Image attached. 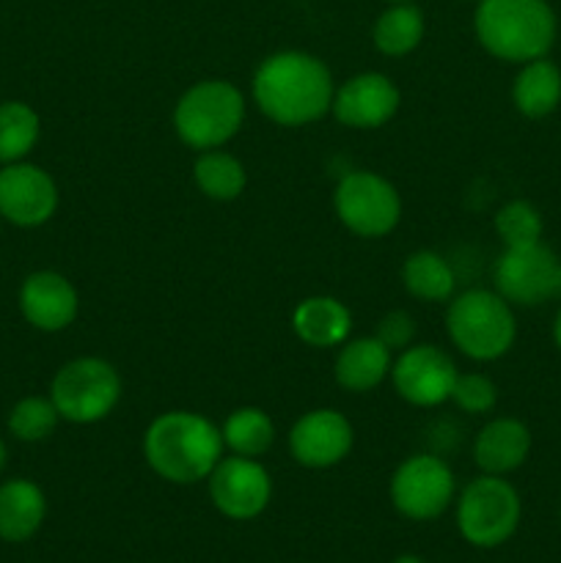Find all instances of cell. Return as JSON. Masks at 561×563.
Returning a JSON list of instances; mask_svg holds the SVG:
<instances>
[{"instance_id":"cell-1","label":"cell","mask_w":561,"mask_h":563,"mask_svg":"<svg viewBox=\"0 0 561 563\" xmlns=\"http://www.w3.org/2000/svg\"><path fill=\"white\" fill-rule=\"evenodd\" d=\"M333 75L317 55L284 49L262 60L253 75V99L270 121L280 126H306L330 113Z\"/></svg>"},{"instance_id":"cell-2","label":"cell","mask_w":561,"mask_h":563,"mask_svg":"<svg viewBox=\"0 0 561 563\" xmlns=\"http://www.w3.org/2000/svg\"><path fill=\"white\" fill-rule=\"evenodd\" d=\"M223 434L198 412H163L143 434V456L160 478L170 484L207 482L223 460Z\"/></svg>"},{"instance_id":"cell-3","label":"cell","mask_w":561,"mask_h":563,"mask_svg":"<svg viewBox=\"0 0 561 563\" xmlns=\"http://www.w3.org/2000/svg\"><path fill=\"white\" fill-rule=\"evenodd\" d=\"M473 27L479 44L506 64L544 58L559 31L548 0H479Z\"/></svg>"},{"instance_id":"cell-4","label":"cell","mask_w":561,"mask_h":563,"mask_svg":"<svg viewBox=\"0 0 561 563\" xmlns=\"http://www.w3.org/2000/svg\"><path fill=\"white\" fill-rule=\"evenodd\" d=\"M446 333L462 355L490 363L515 346L517 319L495 289H468L449 300Z\"/></svg>"},{"instance_id":"cell-5","label":"cell","mask_w":561,"mask_h":563,"mask_svg":"<svg viewBox=\"0 0 561 563\" xmlns=\"http://www.w3.org/2000/svg\"><path fill=\"white\" fill-rule=\"evenodd\" d=\"M245 121V97L229 80H201L187 88L174 108L179 141L196 152L229 143Z\"/></svg>"},{"instance_id":"cell-6","label":"cell","mask_w":561,"mask_h":563,"mask_svg":"<svg viewBox=\"0 0 561 563\" xmlns=\"http://www.w3.org/2000/svg\"><path fill=\"white\" fill-rule=\"evenodd\" d=\"M522 517V500L504 476L482 473L457 500V528L473 548H501L515 537Z\"/></svg>"},{"instance_id":"cell-7","label":"cell","mask_w":561,"mask_h":563,"mask_svg":"<svg viewBox=\"0 0 561 563\" xmlns=\"http://www.w3.org/2000/svg\"><path fill=\"white\" fill-rule=\"evenodd\" d=\"M50 399L61 421L97 423L119 405L121 377L102 357H75L55 372Z\"/></svg>"},{"instance_id":"cell-8","label":"cell","mask_w":561,"mask_h":563,"mask_svg":"<svg viewBox=\"0 0 561 563\" xmlns=\"http://www.w3.org/2000/svg\"><path fill=\"white\" fill-rule=\"evenodd\" d=\"M333 209L352 234L377 240L399 225L402 198L385 176L374 170H352L336 185Z\"/></svg>"},{"instance_id":"cell-9","label":"cell","mask_w":561,"mask_h":563,"mask_svg":"<svg viewBox=\"0 0 561 563\" xmlns=\"http://www.w3.org/2000/svg\"><path fill=\"white\" fill-rule=\"evenodd\" d=\"M493 280L509 306L537 308L561 295V258L544 242L506 247L495 262Z\"/></svg>"},{"instance_id":"cell-10","label":"cell","mask_w":561,"mask_h":563,"mask_svg":"<svg viewBox=\"0 0 561 563\" xmlns=\"http://www.w3.org/2000/svg\"><path fill=\"white\" fill-rule=\"evenodd\" d=\"M457 493L451 467L435 454L407 456L391 478V500L396 511L413 522H427L443 515Z\"/></svg>"},{"instance_id":"cell-11","label":"cell","mask_w":561,"mask_h":563,"mask_svg":"<svg viewBox=\"0 0 561 563\" xmlns=\"http://www.w3.org/2000/svg\"><path fill=\"white\" fill-rule=\"evenodd\" d=\"M207 484L215 509L237 522L258 517L273 498V478L267 467L248 456H223L209 473Z\"/></svg>"},{"instance_id":"cell-12","label":"cell","mask_w":561,"mask_h":563,"mask_svg":"<svg viewBox=\"0 0 561 563\" xmlns=\"http://www.w3.org/2000/svg\"><path fill=\"white\" fill-rule=\"evenodd\" d=\"M457 374L449 352L432 344H410L391 366V383L407 405L438 407L451 399Z\"/></svg>"},{"instance_id":"cell-13","label":"cell","mask_w":561,"mask_h":563,"mask_svg":"<svg viewBox=\"0 0 561 563\" xmlns=\"http://www.w3.org/2000/svg\"><path fill=\"white\" fill-rule=\"evenodd\" d=\"M58 209V185L33 163H11L0 168V218L20 229L44 225Z\"/></svg>"},{"instance_id":"cell-14","label":"cell","mask_w":561,"mask_h":563,"mask_svg":"<svg viewBox=\"0 0 561 563\" xmlns=\"http://www.w3.org/2000/svg\"><path fill=\"white\" fill-rule=\"evenodd\" d=\"M352 440H355L352 423L339 410L322 407L297 418L289 432V454L295 456L297 465L324 471L346 460Z\"/></svg>"},{"instance_id":"cell-15","label":"cell","mask_w":561,"mask_h":563,"mask_svg":"<svg viewBox=\"0 0 561 563\" xmlns=\"http://www.w3.org/2000/svg\"><path fill=\"white\" fill-rule=\"evenodd\" d=\"M402 104L396 82L383 71H361L350 77L344 86L336 88L333 110L336 119L352 130H377L388 124Z\"/></svg>"},{"instance_id":"cell-16","label":"cell","mask_w":561,"mask_h":563,"mask_svg":"<svg viewBox=\"0 0 561 563\" xmlns=\"http://www.w3.org/2000/svg\"><path fill=\"white\" fill-rule=\"evenodd\" d=\"M20 311L31 328L42 333H58L77 319L80 297L66 275L55 269H38L22 280Z\"/></svg>"},{"instance_id":"cell-17","label":"cell","mask_w":561,"mask_h":563,"mask_svg":"<svg viewBox=\"0 0 561 563\" xmlns=\"http://www.w3.org/2000/svg\"><path fill=\"white\" fill-rule=\"evenodd\" d=\"M531 454V429L517 418H493L473 440V462L482 473L506 476Z\"/></svg>"},{"instance_id":"cell-18","label":"cell","mask_w":561,"mask_h":563,"mask_svg":"<svg viewBox=\"0 0 561 563\" xmlns=\"http://www.w3.org/2000/svg\"><path fill=\"white\" fill-rule=\"evenodd\" d=\"M391 355L394 352L377 335L344 341L333 363L336 383L350 394H369L391 374V366H394Z\"/></svg>"},{"instance_id":"cell-19","label":"cell","mask_w":561,"mask_h":563,"mask_svg":"<svg viewBox=\"0 0 561 563\" xmlns=\"http://www.w3.org/2000/svg\"><path fill=\"white\" fill-rule=\"evenodd\" d=\"M47 517V498L31 478H9L0 484V539L11 544L36 537Z\"/></svg>"},{"instance_id":"cell-20","label":"cell","mask_w":561,"mask_h":563,"mask_svg":"<svg viewBox=\"0 0 561 563\" xmlns=\"http://www.w3.org/2000/svg\"><path fill=\"white\" fill-rule=\"evenodd\" d=\"M292 330L302 344L314 350L341 346L350 339L352 313L341 300L328 295L306 297L292 313Z\"/></svg>"},{"instance_id":"cell-21","label":"cell","mask_w":561,"mask_h":563,"mask_svg":"<svg viewBox=\"0 0 561 563\" xmlns=\"http://www.w3.org/2000/svg\"><path fill=\"white\" fill-rule=\"evenodd\" d=\"M512 102L526 119H544L561 104V69L544 58L520 64L512 82Z\"/></svg>"},{"instance_id":"cell-22","label":"cell","mask_w":561,"mask_h":563,"mask_svg":"<svg viewBox=\"0 0 561 563\" xmlns=\"http://www.w3.org/2000/svg\"><path fill=\"white\" fill-rule=\"evenodd\" d=\"M402 284L407 295L424 302H446L454 297L457 275L451 264L435 251H416L402 264Z\"/></svg>"},{"instance_id":"cell-23","label":"cell","mask_w":561,"mask_h":563,"mask_svg":"<svg viewBox=\"0 0 561 563\" xmlns=\"http://www.w3.org/2000/svg\"><path fill=\"white\" fill-rule=\"evenodd\" d=\"M193 179H196L198 190L212 201H234L248 185L242 159H237L229 152H220V148L198 152L196 165H193Z\"/></svg>"},{"instance_id":"cell-24","label":"cell","mask_w":561,"mask_h":563,"mask_svg":"<svg viewBox=\"0 0 561 563\" xmlns=\"http://www.w3.org/2000/svg\"><path fill=\"white\" fill-rule=\"evenodd\" d=\"M220 434H223V445L231 454L258 460L273 449L275 423L258 407H237L220 427Z\"/></svg>"},{"instance_id":"cell-25","label":"cell","mask_w":561,"mask_h":563,"mask_svg":"<svg viewBox=\"0 0 561 563\" xmlns=\"http://www.w3.org/2000/svg\"><path fill=\"white\" fill-rule=\"evenodd\" d=\"M38 135L42 121L31 104L20 99L0 102V165L22 163L36 148Z\"/></svg>"},{"instance_id":"cell-26","label":"cell","mask_w":561,"mask_h":563,"mask_svg":"<svg viewBox=\"0 0 561 563\" xmlns=\"http://www.w3.org/2000/svg\"><path fill=\"white\" fill-rule=\"evenodd\" d=\"M424 38V16L416 5L399 3L394 9L383 11L374 25V47L383 55H399L413 53Z\"/></svg>"},{"instance_id":"cell-27","label":"cell","mask_w":561,"mask_h":563,"mask_svg":"<svg viewBox=\"0 0 561 563\" xmlns=\"http://www.w3.org/2000/svg\"><path fill=\"white\" fill-rule=\"evenodd\" d=\"M61 416L50 396H25L9 412V432L22 443H42L58 427Z\"/></svg>"},{"instance_id":"cell-28","label":"cell","mask_w":561,"mask_h":563,"mask_svg":"<svg viewBox=\"0 0 561 563\" xmlns=\"http://www.w3.org/2000/svg\"><path fill=\"white\" fill-rule=\"evenodd\" d=\"M493 225L495 234L501 236V242H504L506 247H526L534 245V242H542V214H539V209L534 207L531 201H522V198L504 203V207L495 212Z\"/></svg>"},{"instance_id":"cell-29","label":"cell","mask_w":561,"mask_h":563,"mask_svg":"<svg viewBox=\"0 0 561 563\" xmlns=\"http://www.w3.org/2000/svg\"><path fill=\"white\" fill-rule=\"evenodd\" d=\"M451 401L468 416H487L498 405V388L487 374H457V383L451 388Z\"/></svg>"},{"instance_id":"cell-30","label":"cell","mask_w":561,"mask_h":563,"mask_svg":"<svg viewBox=\"0 0 561 563\" xmlns=\"http://www.w3.org/2000/svg\"><path fill=\"white\" fill-rule=\"evenodd\" d=\"M377 335L391 352H402L416 339V319L407 311H388L377 324Z\"/></svg>"},{"instance_id":"cell-31","label":"cell","mask_w":561,"mask_h":563,"mask_svg":"<svg viewBox=\"0 0 561 563\" xmlns=\"http://www.w3.org/2000/svg\"><path fill=\"white\" fill-rule=\"evenodd\" d=\"M553 341H556V346L561 350V308L556 311V319H553Z\"/></svg>"},{"instance_id":"cell-32","label":"cell","mask_w":561,"mask_h":563,"mask_svg":"<svg viewBox=\"0 0 561 563\" xmlns=\"http://www.w3.org/2000/svg\"><path fill=\"white\" fill-rule=\"evenodd\" d=\"M394 563H424V559H418V555H413V553H405V555H399Z\"/></svg>"},{"instance_id":"cell-33","label":"cell","mask_w":561,"mask_h":563,"mask_svg":"<svg viewBox=\"0 0 561 563\" xmlns=\"http://www.w3.org/2000/svg\"><path fill=\"white\" fill-rule=\"evenodd\" d=\"M6 460H9V451H6V443H3V440H0V471H3V467H6Z\"/></svg>"},{"instance_id":"cell-34","label":"cell","mask_w":561,"mask_h":563,"mask_svg":"<svg viewBox=\"0 0 561 563\" xmlns=\"http://www.w3.org/2000/svg\"><path fill=\"white\" fill-rule=\"evenodd\" d=\"M394 3H407V0H394Z\"/></svg>"},{"instance_id":"cell-35","label":"cell","mask_w":561,"mask_h":563,"mask_svg":"<svg viewBox=\"0 0 561 563\" xmlns=\"http://www.w3.org/2000/svg\"><path fill=\"white\" fill-rule=\"evenodd\" d=\"M0 225H3V218H0Z\"/></svg>"}]
</instances>
